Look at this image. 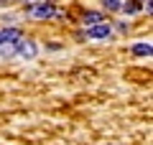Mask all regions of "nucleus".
<instances>
[{
	"mask_svg": "<svg viewBox=\"0 0 153 145\" xmlns=\"http://www.w3.org/2000/svg\"><path fill=\"white\" fill-rule=\"evenodd\" d=\"M28 13H31V18H36V21H46V18H51L56 13V8L51 5V3H36V5H28Z\"/></svg>",
	"mask_w": 153,
	"mask_h": 145,
	"instance_id": "f257e3e1",
	"label": "nucleus"
},
{
	"mask_svg": "<svg viewBox=\"0 0 153 145\" xmlns=\"http://www.w3.org/2000/svg\"><path fill=\"white\" fill-rule=\"evenodd\" d=\"M13 51H16L18 56H23V59H33V56L38 54V48L33 41H26V38H21L18 43H13Z\"/></svg>",
	"mask_w": 153,
	"mask_h": 145,
	"instance_id": "f03ea898",
	"label": "nucleus"
},
{
	"mask_svg": "<svg viewBox=\"0 0 153 145\" xmlns=\"http://www.w3.org/2000/svg\"><path fill=\"white\" fill-rule=\"evenodd\" d=\"M110 33H112V28H110L107 23H97V26L87 28V38H94V41H102V38H107Z\"/></svg>",
	"mask_w": 153,
	"mask_h": 145,
	"instance_id": "7ed1b4c3",
	"label": "nucleus"
},
{
	"mask_svg": "<svg viewBox=\"0 0 153 145\" xmlns=\"http://www.w3.org/2000/svg\"><path fill=\"white\" fill-rule=\"evenodd\" d=\"M0 38H3V43H10L13 46V43H18L23 38V33H21V28L13 26V28H3V31H0Z\"/></svg>",
	"mask_w": 153,
	"mask_h": 145,
	"instance_id": "20e7f679",
	"label": "nucleus"
},
{
	"mask_svg": "<svg viewBox=\"0 0 153 145\" xmlns=\"http://www.w3.org/2000/svg\"><path fill=\"white\" fill-rule=\"evenodd\" d=\"M133 54H135V56H151L153 54V46H151V43H146V41L133 43Z\"/></svg>",
	"mask_w": 153,
	"mask_h": 145,
	"instance_id": "39448f33",
	"label": "nucleus"
},
{
	"mask_svg": "<svg viewBox=\"0 0 153 145\" xmlns=\"http://www.w3.org/2000/svg\"><path fill=\"white\" fill-rule=\"evenodd\" d=\"M120 10H125L128 16H135V13H140V3L138 0H130V3H123Z\"/></svg>",
	"mask_w": 153,
	"mask_h": 145,
	"instance_id": "423d86ee",
	"label": "nucleus"
},
{
	"mask_svg": "<svg viewBox=\"0 0 153 145\" xmlns=\"http://www.w3.org/2000/svg\"><path fill=\"white\" fill-rule=\"evenodd\" d=\"M97 23H102V16L100 13H84V26H97Z\"/></svg>",
	"mask_w": 153,
	"mask_h": 145,
	"instance_id": "0eeeda50",
	"label": "nucleus"
},
{
	"mask_svg": "<svg viewBox=\"0 0 153 145\" xmlns=\"http://www.w3.org/2000/svg\"><path fill=\"white\" fill-rule=\"evenodd\" d=\"M102 5L107 8V10H120V8H123V3H120V0H105Z\"/></svg>",
	"mask_w": 153,
	"mask_h": 145,
	"instance_id": "6e6552de",
	"label": "nucleus"
},
{
	"mask_svg": "<svg viewBox=\"0 0 153 145\" xmlns=\"http://www.w3.org/2000/svg\"><path fill=\"white\" fill-rule=\"evenodd\" d=\"M16 51H13L10 43H0V56H13Z\"/></svg>",
	"mask_w": 153,
	"mask_h": 145,
	"instance_id": "1a4fd4ad",
	"label": "nucleus"
},
{
	"mask_svg": "<svg viewBox=\"0 0 153 145\" xmlns=\"http://www.w3.org/2000/svg\"><path fill=\"white\" fill-rule=\"evenodd\" d=\"M0 43H3V38H0Z\"/></svg>",
	"mask_w": 153,
	"mask_h": 145,
	"instance_id": "9d476101",
	"label": "nucleus"
},
{
	"mask_svg": "<svg viewBox=\"0 0 153 145\" xmlns=\"http://www.w3.org/2000/svg\"><path fill=\"white\" fill-rule=\"evenodd\" d=\"M41 3H46V0H41Z\"/></svg>",
	"mask_w": 153,
	"mask_h": 145,
	"instance_id": "9b49d317",
	"label": "nucleus"
}]
</instances>
